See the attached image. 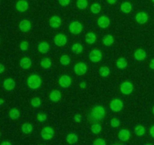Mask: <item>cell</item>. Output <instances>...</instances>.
<instances>
[{"label": "cell", "instance_id": "1", "mask_svg": "<svg viewBox=\"0 0 154 145\" xmlns=\"http://www.w3.org/2000/svg\"><path fill=\"white\" fill-rule=\"evenodd\" d=\"M105 114H106V111L104 107L101 105L95 106L91 111V116L92 117L96 120H101L105 118Z\"/></svg>", "mask_w": 154, "mask_h": 145}, {"label": "cell", "instance_id": "2", "mask_svg": "<svg viewBox=\"0 0 154 145\" xmlns=\"http://www.w3.org/2000/svg\"><path fill=\"white\" fill-rule=\"evenodd\" d=\"M27 85L32 89H37L42 85V79L38 75L33 74L29 76L27 79Z\"/></svg>", "mask_w": 154, "mask_h": 145}, {"label": "cell", "instance_id": "3", "mask_svg": "<svg viewBox=\"0 0 154 145\" xmlns=\"http://www.w3.org/2000/svg\"><path fill=\"white\" fill-rule=\"evenodd\" d=\"M120 89L123 95H130L134 91V85L131 82L126 81L120 85Z\"/></svg>", "mask_w": 154, "mask_h": 145}, {"label": "cell", "instance_id": "4", "mask_svg": "<svg viewBox=\"0 0 154 145\" xmlns=\"http://www.w3.org/2000/svg\"><path fill=\"white\" fill-rule=\"evenodd\" d=\"M54 135V129L52 127L46 126L41 131V136L45 140H49L53 138Z\"/></svg>", "mask_w": 154, "mask_h": 145}, {"label": "cell", "instance_id": "5", "mask_svg": "<svg viewBox=\"0 0 154 145\" xmlns=\"http://www.w3.org/2000/svg\"><path fill=\"white\" fill-rule=\"evenodd\" d=\"M69 30H70V32L72 34H79V33L82 32L83 26L78 21H73L69 25Z\"/></svg>", "mask_w": 154, "mask_h": 145}, {"label": "cell", "instance_id": "6", "mask_svg": "<svg viewBox=\"0 0 154 145\" xmlns=\"http://www.w3.org/2000/svg\"><path fill=\"white\" fill-rule=\"evenodd\" d=\"M74 71L78 76H83L87 71V66L84 62H79L74 66Z\"/></svg>", "mask_w": 154, "mask_h": 145}, {"label": "cell", "instance_id": "7", "mask_svg": "<svg viewBox=\"0 0 154 145\" xmlns=\"http://www.w3.org/2000/svg\"><path fill=\"white\" fill-rule=\"evenodd\" d=\"M110 108L114 112H120L123 108V103L120 99H114L110 103Z\"/></svg>", "mask_w": 154, "mask_h": 145}, {"label": "cell", "instance_id": "8", "mask_svg": "<svg viewBox=\"0 0 154 145\" xmlns=\"http://www.w3.org/2000/svg\"><path fill=\"white\" fill-rule=\"evenodd\" d=\"M90 60L94 63H97L99 62L102 58V53L100 50L99 49H95L90 51V55H89Z\"/></svg>", "mask_w": 154, "mask_h": 145}, {"label": "cell", "instance_id": "9", "mask_svg": "<svg viewBox=\"0 0 154 145\" xmlns=\"http://www.w3.org/2000/svg\"><path fill=\"white\" fill-rule=\"evenodd\" d=\"M54 43L57 45V46H64L67 43V38H66V35L63 34V33H59V34L56 35L54 37Z\"/></svg>", "mask_w": 154, "mask_h": 145}, {"label": "cell", "instance_id": "10", "mask_svg": "<svg viewBox=\"0 0 154 145\" xmlns=\"http://www.w3.org/2000/svg\"><path fill=\"white\" fill-rule=\"evenodd\" d=\"M59 84L61 87L66 89L72 84V78L68 75H63L59 79Z\"/></svg>", "mask_w": 154, "mask_h": 145}, {"label": "cell", "instance_id": "11", "mask_svg": "<svg viewBox=\"0 0 154 145\" xmlns=\"http://www.w3.org/2000/svg\"><path fill=\"white\" fill-rule=\"evenodd\" d=\"M15 8L19 12H24L29 8V3L26 0H19L16 3Z\"/></svg>", "mask_w": 154, "mask_h": 145}, {"label": "cell", "instance_id": "12", "mask_svg": "<svg viewBox=\"0 0 154 145\" xmlns=\"http://www.w3.org/2000/svg\"><path fill=\"white\" fill-rule=\"evenodd\" d=\"M15 87V81L12 78H7L3 82V88L6 91H11Z\"/></svg>", "mask_w": 154, "mask_h": 145}, {"label": "cell", "instance_id": "13", "mask_svg": "<svg viewBox=\"0 0 154 145\" xmlns=\"http://www.w3.org/2000/svg\"><path fill=\"white\" fill-rule=\"evenodd\" d=\"M148 15L146 12L141 11L138 12L135 16V20L137 22L140 24H144L147 21H148Z\"/></svg>", "mask_w": 154, "mask_h": 145}, {"label": "cell", "instance_id": "14", "mask_svg": "<svg viewBox=\"0 0 154 145\" xmlns=\"http://www.w3.org/2000/svg\"><path fill=\"white\" fill-rule=\"evenodd\" d=\"M62 21L60 18L57 15H54V16L51 17L49 20V24L51 27L54 29H57L60 27L61 25Z\"/></svg>", "mask_w": 154, "mask_h": 145}, {"label": "cell", "instance_id": "15", "mask_svg": "<svg viewBox=\"0 0 154 145\" xmlns=\"http://www.w3.org/2000/svg\"><path fill=\"white\" fill-rule=\"evenodd\" d=\"M19 28L22 32L26 33V32L29 31L32 28V24L28 20H23L20 22L19 24Z\"/></svg>", "mask_w": 154, "mask_h": 145}, {"label": "cell", "instance_id": "16", "mask_svg": "<svg viewBox=\"0 0 154 145\" xmlns=\"http://www.w3.org/2000/svg\"><path fill=\"white\" fill-rule=\"evenodd\" d=\"M97 24L101 28H107V27L110 25V20L108 17L103 15V16H101L100 18L98 19Z\"/></svg>", "mask_w": 154, "mask_h": 145}, {"label": "cell", "instance_id": "17", "mask_svg": "<svg viewBox=\"0 0 154 145\" xmlns=\"http://www.w3.org/2000/svg\"><path fill=\"white\" fill-rule=\"evenodd\" d=\"M49 98L52 102H54V103L58 102V101H60V100H61V98H62L61 92L58 90H53L52 92L50 93Z\"/></svg>", "mask_w": 154, "mask_h": 145}, {"label": "cell", "instance_id": "18", "mask_svg": "<svg viewBox=\"0 0 154 145\" xmlns=\"http://www.w3.org/2000/svg\"><path fill=\"white\" fill-rule=\"evenodd\" d=\"M131 137V133L127 129H122L119 131L118 137L122 141H126L129 140Z\"/></svg>", "mask_w": 154, "mask_h": 145}, {"label": "cell", "instance_id": "19", "mask_svg": "<svg viewBox=\"0 0 154 145\" xmlns=\"http://www.w3.org/2000/svg\"><path fill=\"white\" fill-rule=\"evenodd\" d=\"M135 58L138 61H142L147 57V52L144 49H138L134 54Z\"/></svg>", "mask_w": 154, "mask_h": 145}, {"label": "cell", "instance_id": "20", "mask_svg": "<svg viewBox=\"0 0 154 145\" xmlns=\"http://www.w3.org/2000/svg\"><path fill=\"white\" fill-rule=\"evenodd\" d=\"M50 48H51V46L48 44V42H41L40 44L38 46V50L40 53H42V54H45V53H48L49 51Z\"/></svg>", "mask_w": 154, "mask_h": 145}, {"label": "cell", "instance_id": "21", "mask_svg": "<svg viewBox=\"0 0 154 145\" xmlns=\"http://www.w3.org/2000/svg\"><path fill=\"white\" fill-rule=\"evenodd\" d=\"M20 66L23 69H29V68L32 66V60H30V58H29V57H23V58H22L20 60Z\"/></svg>", "mask_w": 154, "mask_h": 145}, {"label": "cell", "instance_id": "22", "mask_svg": "<svg viewBox=\"0 0 154 145\" xmlns=\"http://www.w3.org/2000/svg\"><path fill=\"white\" fill-rule=\"evenodd\" d=\"M120 10L122 12L125 14H129L132 11V5L131 3L128 2H125L123 4L120 5Z\"/></svg>", "mask_w": 154, "mask_h": 145}, {"label": "cell", "instance_id": "23", "mask_svg": "<svg viewBox=\"0 0 154 145\" xmlns=\"http://www.w3.org/2000/svg\"><path fill=\"white\" fill-rule=\"evenodd\" d=\"M102 42H103L104 45L106 46H111L114 42V37L111 35H105L102 39Z\"/></svg>", "mask_w": 154, "mask_h": 145}, {"label": "cell", "instance_id": "24", "mask_svg": "<svg viewBox=\"0 0 154 145\" xmlns=\"http://www.w3.org/2000/svg\"><path fill=\"white\" fill-rule=\"evenodd\" d=\"M97 36L94 33H88L85 36L86 42L88 44H93L96 41Z\"/></svg>", "mask_w": 154, "mask_h": 145}, {"label": "cell", "instance_id": "25", "mask_svg": "<svg viewBox=\"0 0 154 145\" xmlns=\"http://www.w3.org/2000/svg\"><path fill=\"white\" fill-rule=\"evenodd\" d=\"M32 125H31L29 122H25L22 125V127H21V129H22V131L26 134H29L32 131Z\"/></svg>", "mask_w": 154, "mask_h": 145}, {"label": "cell", "instance_id": "26", "mask_svg": "<svg viewBox=\"0 0 154 145\" xmlns=\"http://www.w3.org/2000/svg\"><path fill=\"white\" fill-rule=\"evenodd\" d=\"M66 140L68 141V143H71V144H73V143H75L78 142V137L75 133H70L66 137Z\"/></svg>", "mask_w": 154, "mask_h": 145}, {"label": "cell", "instance_id": "27", "mask_svg": "<svg viewBox=\"0 0 154 145\" xmlns=\"http://www.w3.org/2000/svg\"><path fill=\"white\" fill-rule=\"evenodd\" d=\"M20 111L17 108H11L9 110V116L11 119H17L20 117Z\"/></svg>", "mask_w": 154, "mask_h": 145}, {"label": "cell", "instance_id": "28", "mask_svg": "<svg viewBox=\"0 0 154 145\" xmlns=\"http://www.w3.org/2000/svg\"><path fill=\"white\" fill-rule=\"evenodd\" d=\"M128 63L127 60L124 58V57H120L117 60V66L119 69H124L127 66Z\"/></svg>", "mask_w": 154, "mask_h": 145}, {"label": "cell", "instance_id": "29", "mask_svg": "<svg viewBox=\"0 0 154 145\" xmlns=\"http://www.w3.org/2000/svg\"><path fill=\"white\" fill-rule=\"evenodd\" d=\"M72 51H73L75 54H80V53L82 52L83 51V46L81 44L76 42V43L74 44L72 47Z\"/></svg>", "mask_w": 154, "mask_h": 145}, {"label": "cell", "instance_id": "30", "mask_svg": "<svg viewBox=\"0 0 154 145\" xmlns=\"http://www.w3.org/2000/svg\"><path fill=\"white\" fill-rule=\"evenodd\" d=\"M41 66L44 68V69H48L51 67V60L48 57H45L41 60Z\"/></svg>", "mask_w": 154, "mask_h": 145}, {"label": "cell", "instance_id": "31", "mask_svg": "<svg viewBox=\"0 0 154 145\" xmlns=\"http://www.w3.org/2000/svg\"><path fill=\"white\" fill-rule=\"evenodd\" d=\"M110 72H111V71H110V69L108 66H102V67L100 68V69H99V74H100L101 76L102 77L108 76H109Z\"/></svg>", "mask_w": 154, "mask_h": 145}, {"label": "cell", "instance_id": "32", "mask_svg": "<svg viewBox=\"0 0 154 145\" xmlns=\"http://www.w3.org/2000/svg\"><path fill=\"white\" fill-rule=\"evenodd\" d=\"M60 63H62L64 66H66V65H69L71 62V58L69 55L67 54H63V55L61 56L60 59Z\"/></svg>", "mask_w": 154, "mask_h": 145}, {"label": "cell", "instance_id": "33", "mask_svg": "<svg viewBox=\"0 0 154 145\" xmlns=\"http://www.w3.org/2000/svg\"><path fill=\"white\" fill-rule=\"evenodd\" d=\"M135 134L138 136L144 135V133H145V128H144V127L143 126V125H137L135 128Z\"/></svg>", "mask_w": 154, "mask_h": 145}, {"label": "cell", "instance_id": "34", "mask_svg": "<svg viewBox=\"0 0 154 145\" xmlns=\"http://www.w3.org/2000/svg\"><path fill=\"white\" fill-rule=\"evenodd\" d=\"M76 5L78 8L84 10V9L87 8V5H88V2L87 0H78Z\"/></svg>", "mask_w": 154, "mask_h": 145}, {"label": "cell", "instance_id": "35", "mask_svg": "<svg viewBox=\"0 0 154 145\" xmlns=\"http://www.w3.org/2000/svg\"><path fill=\"white\" fill-rule=\"evenodd\" d=\"M91 131L93 134H99L102 131V125L99 123H94L91 127Z\"/></svg>", "mask_w": 154, "mask_h": 145}, {"label": "cell", "instance_id": "36", "mask_svg": "<svg viewBox=\"0 0 154 145\" xmlns=\"http://www.w3.org/2000/svg\"><path fill=\"white\" fill-rule=\"evenodd\" d=\"M90 11L93 14H99L101 11V5L99 3H94L90 6Z\"/></svg>", "mask_w": 154, "mask_h": 145}, {"label": "cell", "instance_id": "37", "mask_svg": "<svg viewBox=\"0 0 154 145\" xmlns=\"http://www.w3.org/2000/svg\"><path fill=\"white\" fill-rule=\"evenodd\" d=\"M41 103L42 101H41L40 98L38 97H35L31 100V105L33 107H39L41 106Z\"/></svg>", "mask_w": 154, "mask_h": 145}, {"label": "cell", "instance_id": "38", "mask_svg": "<svg viewBox=\"0 0 154 145\" xmlns=\"http://www.w3.org/2000/svg\"><path fill=\"white\" fill-rule=\"evenodd\" d=\"M48 117L47 115L44 113H38L37 115V119L39 122H45L47 120Z\"/></svg>", "mask_w": 154, "mask_h": 145}, {"label": "cell", "instance_id": "39", "mask_svg": "<svg viewBox=\"0 0 154 145\" xmlns=\"http://www.w3.org/2000/svg\"><path fill=\"white\" fill-rule=\"evenodd\" d=\"M111 125L114 128H118L120 126V120L117 118H113L111 120Z\"/></svg>", "mask_w": 154, "mask_h": 145}, {"label": "cell", "instance_id": "40", "mask_svg": "<svg viewBox=\"0 0 154 145\" xmlns=\"http://www.w3.org/2000/svg\"><path fill=\"white\" fill-rule=\"evenodd\" d=\"M20 48L22 51H26L29 48V43L26 41H23L20 45Z\"/></svg>", "mask_w": 154, "mask_h": 145}, {"label": "cell", "instance_id": "41", "mask_svg": "<svg viewBox=\"0 0 154 145\" xmlns=\"http://www.w3.org/2000/svg\"><path fill=\"white\" fill-rule=\"evenodd\" d=\"M93 144L94 145H105L106 144V142L105 140H104L102 138H98L93 142Z\"/></svg>", "mask_w": 154, "mask_h": 145}, {"label": "cell", "instance_id": "42", "mask_svg": "<svg viewBox=\"0 0 154 145\" xmlns=\"http://www.w3.org/2000/svg\"><path fill=\"white\" fill-rule=\"evenodd\" d=\"M59 3L63 6H66L69 5L70 3V0H59Z\"/></svg>", "mask_w": 154, "mask_h": 145}, {"label": "cell", "instance_id": "43", "mask_svg": "<svg viewBox=\"0 0 154 145\" xmlns=\"http://www.w3.org/2000/svg\"><path fill=\"white\" fill-rule=\"evenodd\" d=\"M81 119H82V116L80 114H76L75 116V117H74V121L75 122H80L81 121Z\"/></svg>", "mask_w": 154, "mask_h": 145}, {"label": "cell", "instance_id": "44", "mask_svg": "<svg viewBox=\"0 0 154 145\" xmlns=\"http://www.w3.org/2000/svg\"><path fill=\"white\" fill-rule=\"evenodd\" d=\"M80 87H81V89H86V87H87V84H86L85 82H81V84H80Z\"/></svg>", "mask_w": 154, "mask_h": 145}, {"label": "cell", "instance_id": "45", "mask_svg": "<svg viewBox=\"0 0 154 145\" xmlns=\"http://www.w3.org/2000/svg\"><path fill=\"white\" fill-rule=\"evenodd\" d=\"M150 135H151L152 137H153V138H154V125H153V126H152L151 128H150Z\"/></svg>", "mask_w": 154, "mask_h": 145}, {"label": "cell", "instance_id": "46", "mask_svg": "<svg viewBox=\"0 0 154 145\" xmlns=\"http://www.w3.org/2000/svg\"><path fill=\"white\" fill-rule=\"evenodd\" d=\"M117 0H107V2H108L111 5L115 4V3L117 2Z\"/></svg>", "mask_w": 154, "mask_h": 145}, {"label": "cell", "instance_id": "47", "mask_svg": "<svg viewBox=\"0 0 154 145\" xmlns=\"http://www.w3.org/2000/svg\"><path fill=\"white\" fill-rule=\"evenodd\" d=\"M150 67L152 69H154V59L150 61Z\"/></svg>", "mask_w": 154, "mask_h": 145}, {"label": "cell", "instance_id": "48", "mask_svg": "<svg viewBox=\"0 0 154 145\" xmlns=\"http://www.w3.org/2000/svg\"><path fill=\"white\" fill-rule=\"evenodd\" d=\"M0 68H1V71H0V72H1V73H3V72H4V71H5L4 65H3V64L0 65Z\"/></svg>", "mask_w": 154, "mask_h": 145}, {"label": "cell", "instance_id": "49", "mask_svg": "<svg viewBox=\"0 0 154 145\" xmlns=\"http://www.w3.org/2000/svg\"><path fill=\"white\" fill-rule=\"evenodd\" d=\"M2 145H11V143L8 141H3L2 142Z\"/></svg>", "mask_w": 154, "mask_h": 145}, {"label": "cell", "instance_id": "50", "mask_svg": "<svg viewBox=\"0 0 154 145\" xmlns=\"http://www.w3.org/2000/svg\"><path fill=\"white\" fill-rule=\"evenodd\" d=\"M0 102H1V105H2L3 103H4V101H3L2 98H1V100H0Z\"/></svg>", "mask_w": 154, "mask_h": 145}, {"label": "cell", "instance_id": "51", "mask_svg": "<svg viewBox=\"0 0 154 145\" xmlns=\"http://www.w3.org/2000/svg\"><path fill=\"white\" fill-rule=\"evenodd\" d=\"M153 114H154V107H153Z\"/></svg>", "mask_w": 154, "mask_h": 145}, {"label": "cell", "instance_id": "52", "mask_svg": "<svg viewBox=\"0 0 154 145\" xmlns=\"http://www.w3.org/2000/svg\"><path fill=\"white\" fill-rule=\"evenodd\" d=\"M152 1H153V2H154V0H152Z\"/></svg>", "mask_w": 154, "mask_h": 145}]
</instances>
